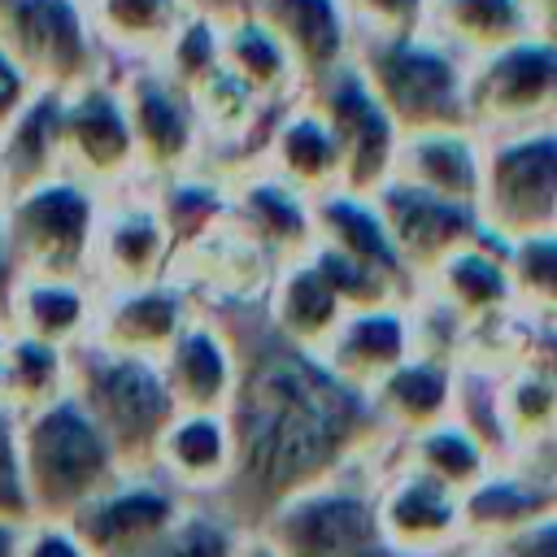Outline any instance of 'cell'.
Masks as SVG:
<instances>
[{
    "label": "cell",
    "mask_w": 557,
    "mask_h": 557,
    "mask_svg": "<svg viewBox=\"0 0 557 557\" xmlns=\"http://www.w3.org/2000/svg\"><path fill=\"white\" fill-rule=\"evenodd\" d=\"M392 178L409 183L426 196L479 209V178H483V139L470 126L457 131H418L400 135Z\"/></svg>",
    "instance_id": "cell-23"
},
{
    "label": "cell",
    "mask_w": 557,
    "mask_h": 557,
    "mask_svg": "<svg viewBox=\"0 0 557 557\" xmlns=\"http://www.w3.org/2000/svg\"><path fill=\"white\" fill-rule=\"evenodd\" d=\"M13 287H17V265H13V252H9V235H4V222H0V318L9 313Z\"/></svg>",
    "instance_id": "cell-43"
},
{
    "label": "cell",
    "mask_w": 557,
    "mask_h": 557,
    "mask_svg": "<svg viewBox=\"0 0 557 557\" xmlns=\"http://www.w3.org/2000/svg\"><path fill=\"white\" fill-rule=\"evenodd\" d=\"M474 557H496V553H483V548H474Z\"/></svg>",
    "instance_id": "cell-46"
},
{
    "label": "cell",
    "mask_w": 557,
    "mask_h": 557,
    "mask_svg": "<svg viewBox=\"0 0 557 557\" xmlns=\"http://www.w3.org/2000/svg\"><path fill=\"white\" fill-rule=\"evenodd\" d=\"M218 30H222V70L239 87H248L261 104L287 109L305 96V78L296 70V61L257 17H248L244 9L222 13Z\"/></svg>",
    "instance_id": "cell-28"
},
{
    "label": "cell",
    "mask_w": 557,
    "mask_h": 557,
    "mask_svg": "<svg viewBox=\"0 0 557 557\" xmlns=\"http://www.w3.org/2000/svg\"><path fill=\"white\" fill-rule=\"evenodd\" d=\"M466 117L479 139L557 126V44L518 39L466 70Z\"/></svg>",
    "instance_id": "cell-9"
},
{
    "label": "cell",
    "mask_w": 557,
    "mask_h": 557,
    "mask_svg": "<svg viewBox=\"0 0 557 557\" xmlns=\"http://www.w3.org/2000/svg\"><path fill=\"white\" fill-rule=\"evenodd\" d=\"M17 557H87V548L74 540L65 522H30L22 531Z\"/></svg>",
    "instance_id": "cell-41"
},
{
    "label": "cell",
    "mask_w": 557,
    "mask_h": 557,
    "mask_svg": "<svg viewBox=\"0 0 557 557\" xmlns=\"http://www.w3.org/2000/svg\"><path fill=\"white\" fill-rule=\"evenodd\" d=\"M61 165L65 178L100 196L139 178L126 104L109 74L61 100Z\"/></svg>",
    "instance_id": "cell-12"
},
{
    "label": "cell",
    "mask_w": 557,
    "mask_h": 557,
    "mask_svg": "<svg viewBox=\"0 0 557 557\" xmlns=\"http://www.w3.org/2000/svg\"><path fill=\"white\" fill-rule=\"evenodd\" d=\"M70 392V352L35 344L26 335H9L4 374H0V405L13 413H30Z\"/></svg>",
    "instance_id": "cell-36"
},
{
    "label": "cell",
    "mask_w": 557,
    "mask_h": 557,
    "mask_svg": "<svg viewBox=\"0 0 557 557\" xmlns=\"http://www.w3.org/2000/svg\"><path fill=\"white\" fill-rule=\"evenodd\" d=\"M505 270L513 309L527 313L535 326H557V231L505 244Z\"/></svg>",
    "instance_id": "cell-37"
},
{
    "label": "cell",
    "mask_w": 557,
    "mask_h": 557,
    "mask_svg": "<svg viewBox=\"0 0 557 557\" xmlns=\"http://www.w3.org/2000/svg\"><path fill=\"white\" fill-rule=\"evenodd\" d=\"M257 170H265L270 178L287 183L305 200H318L326 191H339V152H335V139H331L322 113L305 96L278 113Z\"/></svg>",
    "instance_id": "cell-26"
},
{
    "label": "cell",
    "mask_w": 557,
    "mask_h": 557,
    "mask_svg": "<svg viewBox=\"0 0 557 557\" xmlns=\"http://www.w3.org/2000/svg\"><path fill=\"white\" fill-rule=\"evenodd\" d=\"M100 191L52 178L0 205V222L9 235V252L17 278H78L91 283V252H96V222H100Z\"/></svg>",
    "instance_id": "cell-6"
},
{
    "label": "cell",
    "mask_w": 557,
    "mask_h": 557,
    "mask_svg": "<svg viewBox=\"0 0 557 557\" xmlns=\"http://www.w3.org/2000/svg\"><path fill=\"white\" fill-rule=\"evenodd\" d=\"M231 191V226L270 257V265H292L313 248V205L292 191L287 183L270 178L265 170H252L235 183Z\"/></svg>",
    "instance_id": "cell-18"
},
{
    "label": "cell",
    "mask_w": 557,
    "mask_h": 557,
    "mask_svg": "<svg viewBox=\"0 0 557 557\" xmlns=\"http://www.w3.org/2000/svg\"><path fill=\"white\" fill-rule=\"evenodd\" d=\"M374 513L387 548L396 557H453L466 553L461 531V496L444 487L440 479L396 461V440L387 448L379 487H374Z\"/></svg>",
    "instance_id": "cell-14"
},
{
    "label": "cell",
    "mask_w": 557,
    "mask_h": 557,
    "mask_svg": "<svg viewBox=\"0 0 557 557\" xmlns=\"http://www.w3.org/2000/svg\"><path fill=\"white\" fill-rule=\"evenodd\" d=\"M70 396L100 426L122 474H152L157 444L178 413L157 361L83 339L70 348Z\"/></svg>",
    "instance_id": "cell-3"
},
{
    "label": "cell",
    "mask_w": 557,
    "mask_h": 557,
    "mask_svg": "<svg viewBox=\"0 0 557 557\" xmlns=\"http://www.w3.org/2000/svg\"><path fill=\"white\" fill-rule=\"evenodd\" d=\"M0 200H4V187H0Z\"/></svg>",
    "instance_id": "cell-48"
},
{
    "label": "cell",
    "mask_w": 557,
    "mask_h": 557,
    "mask_svg": "<svg viewBox=\"0 0 557 557\" xmlns=\"http://www.w3.org/2000/svg\"><path fill=\"white\" fill-rule=\"evenodd\" d=\"M309 205H313V239L318 244H326V248L352 257L357 265L374 270L379 278H387L405 296V305L418 296V278L400 261V252H396V244H392V235H387V226H383V218H379L370 196L326 191V196H318Z\"/></svg>",
    "instance_id": "cell-25"
},
{
    "label": "cell",
    "mask_w": 557,
    "mask_h": 557,
    "mask_svg": "<svg viewBox=\"0 0 557 557\" xmlns=\"http://www.w3.org/2000/svg\"><path fill=\"white\" fill-rule=\"evenodd\" d=\"M135 183H126L100 200L96 252H91V287L96 292L144 287V283L165 278V270H170L174 252H170L165 222L152 205V187L135 191Z\"/></svg>",
    "instance_id": "cell-15"
},
{
    "label": "cell",
    "mask_w": 557,
    "mask_h": 557,
    "mask_svg": "<svg viewBox=\"0 0 557 557\" xmlns=\"http://www.w3.org/2000/svg\"><path fill=\"white\" fill-rule=\"evenodd\" d=\"M396 461H405V466H413V470L440 479V483L453 487L457 496H466V492L496 466L492 453H487L461 422H453V418L440 422V426H431V431H422V435L396 440Z\"/></svg>",
    "instance_id": "cell-35"
},
{
    "label": "cell",
    "mask_w": 557,
    "mask_h": 557,
    "mask_svg": "<svg viewBox=\"0 0 557 557\" xmlns=\"http://www.w3.org/2000/svg\"><path fill=\"white\" fill-rule=\"evenodd\" d=\"M17 453L35 522H70L91 496L122 479L109 440L70 392L17 413Z\"/></svg>",
    "instance_id": "cell-2"
},
{
    "label": "cell",
    "mask_w": 557,
    "mask_h": 557,
    "mask_svg": "<svg viewBox=\"0 0 557 557\" xmlns=\"http://www.w3.org/2000/svg\"><path fill=\"white\" fill-rule=\"evenodd\" d=\"M196 318L191 300L170 283H144V287H117V292H96V318H91V344L157 361L170 339Z\"/></svg>",
    "instance_id": "cell-17"
},
{
    "label": "cell",
    "mask_w": 557,
    "mask_h": 557,
    "mask_svg": "<svg viewBox=\"0 0 557 557\" xmlns=\"http://www.w3.org/2000/svg\"><path fill=\"white\" fill-rule=\"evenodd\" d=\"M187 505L191 500L157 474H122L113 487L91 496L65 527L87 548V557H144L165 544Z\"/></svg>",
    "instance_id": "cell-13"
},
{
    "label": "cell",
    "mask_w": 557,
    "mask_h": 557,
    "mask_svg": "<svg viewBox=\"0 0 557 557\" xmlns=\"http://www.w3.org/2000/svg\"><path fill=\"white\" fill-rule=\"evenodd\" d=\"M426 35H435L470 65L518 39L540 35V26L531 0H431Z\"/></svg>",
    "instance_id": "cell-31"
},
{
    "label": "cell",
    "mask_w": 557,
    "mask_h": 557,
    "mask_svg": "<svg viewBox=\"0 0 557 557\" xmlns=\"http://www.w3.org/2000/svg\"><path fill=\"white\" fill-rule=\"evenodd\" d=\"M61 91H35L26 109L0 131V187L4 200L52 183L65 174L61 165ZM0 200V205H4Z\"/></svg>",
    "instance_id": "cell-32"
},
{
    "label": "cell",
    "mask_w": 557,
    "mask_h": 557,
    "mask_svg": "<svg viewBox=\"0 0 557 557\" xmlns=\"http://www.w3.org/2000/svg\"><path fill=\"white\" fill-rule=\"evenodd\" d=\"M109 65L157 61L174 39L178 22L191 13V0H83Z\"/></svg>",
    "instance_id": "cell-34"
},
{
    "label": "cell",
    "mask_w": 557,
    "mask_h": 557,
    "mask_svg": "<svg viewBox=\"0 0 557 557\" xmlns=\"http://www.w3.org/2000/svg\"><path fill=\"white\" fill-rule=\"evenodd\" d=\"M557 513V479L522 466V461H505L492 466L466 496H461V531H466V548H492L505 535L522 531L535 518Z\"/></svg>",
    "instance_id": "cell-20"
},
{
    "label": "cell",
    "mask_w": 557,
    "mask_h": 557,
    "mask_svg": "<svg viewBox=\"0 0 557 557\" xmlns=\"http://www.w3.org/2000/svg\"><path fill=\"white\" fill-rule=\"evenodd\" d=\"M35 91H39V87H35V83L22 74V65L0 48V131L26 109V100H30Z\"/></svg>",
    "instance_id": "cell-42"
},
{
    "label": "cell",
    "mask_w": 557,
    "mask_h": 557,
    "mask_svg": "<svg viewBox=\"0 0 557 557\" xmlns=\"http://www.w3.org/2000/svg\"><path fill=\"white\" fill-rule=\"evenodd\" d=\"M109 78L117 83L122 104H126L139 178L165 183L174 174L200 170L205 139H200V117H196L191 96L152 61L109 65Z\"/></svg>",
    "instance_id": "cell-10"
},
{
    "label": "cell",
    "mask_w": 557,
    "mask_h": 557,
    "mask_svg": "<svg viewBox=\"0 0 557 557\" xmlns=\"http://www.w3.org/2000/svg\"><path fill=\"white\" fill-rule=\"evenodd\" d=\"M422 292H431L435 300H444L466 326L470 322H483L492 313L513 309L509 270H505V244L496 235H483L479 244L453 252L448 261H440L422 278Z\"/></svg>",
    "instance_id": "cell-33"
},
{
    "label": "cell",
    "mask_w": 557,
    "mask_h": 557,
    "mask_svg": "<svg viewBox=\"0 0 557 557\" xmlns=\"http://www.w3.org/2000/svg\"><path fill=\"white\" fill-rule=\"evenodd\" d=\"M453 557H474V548H466V553H453Z\"/></svg>",
    "instance_id": "cell-47"
},
{
    "label": "cell",
    "mask_w": 557,
    "mask_h": 557,
    "mask_svg": "<svg viewBox=\"0 0 557 557\" xmlns=\"http://www.w3.org/2000/svg\"><path fill=\"white\" fill-rule=\"evenodd\" d=\"M96 318V287L78 278H17L9 300V331L26 335L48 348H78L91 335Z\"/></svg>",
    "instance_id": "cell-29"
},
{
    "label": "cell",
    "mask_w": 557,
    "mask_h": 557,
    "mask_svg": "<svg viewBox=\"0 0 557 557\" xmlns=\"http://www.w3.org/2000/svg\"><path fill=\"white\" fill-rule=\"evenodd\" d=\"M205 318L231 339L235 383L222 409L231 431V474L196 505H209L235 531L252 535L292 496L374 457L387 435L374 422L366 392L339 383L313 352L278 339L261 305Z\"/></svg>",
    "instance_id": "cell-1"
},
{
    "label": "cell",
    "mask_w": 557,
    "mask_h": 557,
    "mask_svg": "<svg viewBox=\"0 0 557 557\" xmlns=\"http://www.w3.org/2000/svg\"><path fill=\"white\" fill-rule=\"evenodd\" d=\"M239 557H278L261 535H244V544H239Z\"/></svg>",
    "instance_id": "cell-45"
},
{
    "label": "cell",
    "mask_w": 557,
    "mask_h": 557,
    "mask_svg": "<svg viewBox=\"0 0 557 557\" xmlns=\"http://www.w3.org/2000/svg\"><path fill=\"white\" fill-rule=\"evenodd\" d=\"M0 48L39 91H78L109 74L83 0H0Z\"/></svg>",
    "instance_id": "cell-7"
},
{
    "label": "cell",
    "mask_w": 557,
    "mask_h": 557,
    "mask_svg": "<svg viewBox=\"0 0 557 557\" xmlns=\"http://www.w3.org/2000/svg\"><path fill=\"white\" fill-rule=\"evenodd\" d=\"M305 100L322 113L335 152H339V191L348 196H374L392 178L400 131L392 126L387 109L374 100L357 65H339L305 87Z\"/></svg>",
    "instance_id": "cell-11"
},
{
    "label": "cell",
    "mask_w": 557,
    "mask_h": 557,
    "mask_svg": "<svg viewBox=\"0 0 557 557\" xmlns=\"http://www.w3.org/2000/svg\"><path fill=\"white\" fill-rule=\"evenodd\" d=\"M261 313L278 339H287L305 352H318L348 309L331 292V283L318 274V265L309 257H300V261L274 270L265 300H261Z\"/></svg>",
    "instance_id": "cell-30"
},
{
    "label": "cell",
    "mask_w": 557,
    "mask_h": 557,
    "mask_svg": "<svg viewBox=\"0 0 557 557\" xmlns=\"http://www.w3.org/2000/svg\"><path fill=\"white\" fill-rule=\"evenodd\" d=\"M157 370L178 413H222L235 383V352L222 326L196 313L157 357Z\"/></svg>",
    "instance_id": "cell-22"
},
{
    "label": "cell",
    "mask_w": 557,
    "mask_h": 557,
    "mask_svg": "<svg viewBox=\"0 0 557 557\" xmlns=\"http://www.w3.org/2000/svg\"><path fill=\"white\" fill-rule=\"evenodd\" d=\"M453 396H457V366L440 357H422V352L405 357L387 379H379L366 392L374 422L383 426L387 440H409V435H422L448 422Z\"/></svg>",
    "instance_id": "cell-24"
},
{
    "label": "cell",
    "mask_w": 557,
    "mask_h": 557,
    "mask_svg": "<svg viewBox=\"0 0 557 557\" xmlns=\"http://www.w3.org/2000/svg\"><path fill=\"white\" fill-rule=\"evenodd\" d=\"M483 553H496V557H557V513L527 522L522 531L505 535L500 544H492Z\"/></svg>",
    "instance_id": "cell-40"
},
{
    "label": "cell",
    "mask_w": 557,
    "mask_h": 557,
    "mask_svg": "<svg viewBox=\"0 0 557 557\" xmlns=\"http://www.w3.org/2000/svg\"><path fill=\"white\" fill-rule=\"evenodd\" d=\"M352 44H392L426 35L431 0H339Z\"/></svg>",
    "instance_id": "cell-38"
},
{
    "label": "cell",
    "mask_w": 557,
    "mask_h": 557,
    "mask_svg": "<svg viewBox=\"0 0 557 557\" xmlns=\"http://www.w3.org/2000/svg\"><path fill=\"white\" fill-rule=\"evenodd\" d=\"M339 383L370 392L379 379H387L405 357H413V331L405 305H379V309H352L339 318V326L326 335V344L313 352Z\"/></svg>",
    "instance_id": "cell-19"
},
{
    "label": "cell",
    "mask_w": 557,
    "mask_h": 557,
    "mask_svg": "<svg viewBox=\"0 0 557 557\" xmlns=\"http://www.w3.org/2000/svg\"><path fill=\"white\" fill-rule=\"evenodd\" d=\"M383 448L344 474L292 496L252 535H261L278 557H396L374 513Z\"/></svg>",
    "instance_id": "cell-4"
},
{
    "label": "cell",
    "mask_w": 557,
    "mask_h": 557,
    "mask_svg": "<svg viewBox=\"0 0 557 557\" xmlns=\"http://www.w3.org/2000/svg\"><path fill=\"white\" fill-rule=\"evenodd\" d=\"M22 531H26V527H13V522H0V557H17V544H22Z\"/></svg>",
    "instance_id": "cell-44"
},
{
    "label": "cell",
    "mask_w": 557,
    "mask_h": 557,
    "mask_svg": "<svg viewBox=\"0 0 557 557\" xmlns=\"http://www.w3.org/2000/svg\"><path fill=\"white\" fill-rule=\"evenodd\" d=\"M370 200H374L400 261L418 278V287L440 261H448L453 252H461V248H470L487 235L483 222H479V209L426 196V191H418L409 183H396V178H387Z\"/></svg>",
    "instance_id": "cell-16"
},
{
    "label": "cell",
    "mask_w": 557,
    "mask_h": 557,
    "mask_svg": "<svg viewBox=\"0 0 557 557\" xmlns=\"http://www.w3.org/2000/svg\"><path fill=\"white\" fill-rule=\"evenodd\" d=\"M352 65L400 135L470 126L466 117L470 65L453 48H444L435 35H413L392 44H352Z\"/></svg>",
    "instance_id": "cell-5"
},
{
    "label": "cell",
    "mask_w": 557,
    "mask_h": 557,
    "mask_svg": "<svg viewBox=\"0 0 557 557\" xmlns=\"http://www.w3.org/2000/svg\"><path fill=\"white\" fill-rule=\"evenodd\" d=\"M479 222L500 244L557 231V126L483 139Z\"/></svg>",
    "instance_id": "cell-8"
},
{
    "label": "cell",
    "mask_w": 557,
    "mask_h": 557,
    "mask_svg": "<svg viewBox=\"0 0 557 557\" xmlns=\"http://www.w3.org/2000/svg\"><path fill=\"white\" fill-rule=\"evenodd\" d=\"M296 61L305 87L352 61V30L339 0H239Z\"/></svg>",
    "instance_id": "cell-21"
},
{
    "label": "cell",
    "mask_w": 557,
    "mask_h": 557,
    "mask_svg": "<svg viewBox=\"0 0 557 557\" xmlns=\"http://www.w3.org/2000/svg\"><path fill=\"white\" fill-rule=\"evenodd\" d=\"M152 474L187 500H209L231 474V431L222 413H174L165 426Z\"/></svg>",
    "instance_id": "cell-27"
},
{
    "label": "cell",
    "mask_w": 557,
    "mask_h": 557,
    "mask_svg": "<svg viewBox=\"0 0 557 557\" xmlns=\"http://www.w3.org/2000/svg\"><path fill=\"white\" fill-rule=\"evenodd\" d=\"M0 522L30 527V496L22 479V453H17V413L0 405Z\"/></svg>",
    "instance_id": "cell-39"
}]
</instances>
